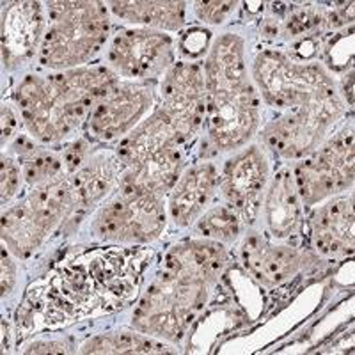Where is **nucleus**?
<instances>
[{
	"label": "nucleus",
	"mask_w": 355,
	"mask_h": 355,
	"mask_svg": "<svg viewBox=\"0 0 355 355\" xmlns=\"http://www.w3.org/2000/svg\"><path fill=\"white\" fill-rule=\"evenodd\" d=\"M43 25V12L37 2H15L6 9L2 21L6 68H17L36 53Z\"/></svg>",
	"instance_id": "2eb2a0df"
},
{
	"label": "nucleus",
	"mask_w": 355,
	"mask_h": 355,
	"mask_svg": "<svg viewBox=\"0 0 355 355\" xmlns=\"http://www.w3.org/2000/svg\"><path fill=\"white\" fill-rule=\"evenodd\" d=\"M110 68L128 78H151L173 61V40L155 31H123L107 53Z\"/></svg>",
	"instance_id": "9b49d317"
},
{
	"label": "nucleus",
	"mask_w": 355,
	"mask_h": 355,
	"mask_svg": "<svg viewBox=\"0 0 355 355\" xmlns=\"http://www.w3.org/2000/svg\"><path fill=\"white\" fill-rule=\"evenodd\" d=\"M266 174L268 167L261 151L249 148L227 162L218 180L231 210L247 224H252L258 217Z\"/></svg>",
	"instance_id": "4468645a"
},
{
	"label": "nucleus",
	"mask_w": 355,
	"mask_h": 355,
	"mask_svg": "<svg viewBox=\"0 0 355 355\" xmlns=\"http://www.w3.org/2000/svg\"><path fill=\"white\" fill-rule=\"evenodd\" d=\"M234 9V2H198L196 12L202 21L208 24H220Z\"/></svg>",
	"instance_id": "c756f323"
},
{
	"label": "nucleus",
	"mask_w": 355,
	"mask_h": 355,
	"mask_svg": "<svg viewBox=\"0 0 355 355\" xmlns=\"http://www.w3.org/2000/svg\"><path fill=\"white\" fill-rule=\"evenodd\" d=\"M55 354V352H68V348H66V345L62 343H34L33 347L28 348L27 354Z\"/></svg>",
	"instance_id": "c9c22d12"
},
{
	"label": "nucleus",
	"mask_w": 355,
	"mask_h": 355,
	"mask_svg": "<svg viewBox=\"0 0 355 355\" xmlns=\"http://www.w3.org/2000/svg\"><path fill=\"white\" fill-rule=\"evenodd\" d=\"M15 151L20 158V164L24 166V176L27 183L46 182L61 173L62 162L55 155L37 148L28 139H18V142L15 144Z\"/></svg>",
	"instance_id": "a878e982"
},
{
	"label": "nucleus",
	"mask_w": 355,
	"mask_h": 355,
	"mask_svg": "<svg viewBox=\"0 0 355 355\" xmlns=\"http://www.w3.org/2000/svg\"><path fill=\"white\" fill-rule=\"evenodd\" d=\"M110 9L116 17L132 24L158 28H180L185 21L183 2H112Z\"/></svg>",
	"instance_id": "b1692460"
},
{
	"label": "nucleus",
	"mask_w": 355,
	"mask_h": 355,
	"mask_svg": "<svg viewBox=\"0 0 355 355\" xmlns=\"http://www.w3.org/2000/svg\"><path fill=\"white\" fill-rule=\"evenodd\" d=\"M208 40H210V33L205 28H190L189 33L183 34V40L180 43L182 52L187 55H201L205 49L208 46Z\"/></svg>",
	"instance_id": "2f4dec72"
},
{
	"label": "nucleus",
	"mask_w": 355,
	"mask_h": 355,
	"mask_svg": "<svg viewBox=\"0 0 355 355\" xmlns=\"http://www.w3.org/2000/svg\"><path fill=\"white\" fill-rule=\"evenodd\" d=\"M343 114V103L336 89L313 98L291 114L268 126L265 139L272 150L288 158L311 153L320 144L329 126Z\"/></svg>",
	"instance_id": "6e6552de"
},
{
	"label": "nucleus",
	"mask_w": 355,
	"mask_h": 355,
	"mask_svg": "<svg viewBox=\"0 0 355 355\" xmlns=\"http://www.w3.org/2000/svg\"><path fill=\"white\" fill-rule=\"evenodd\" d=\"M182 162V146H174V148H167L144 158L135 166L126 167L121 182L123 192L153 196L166 194L178 182L183 166Z\"/></svg>",
	"instance_id": "a211bd4d"
},
{
	"label": "nucleus",
	"mask_w": 355,
	"mask_h": 355,
	"mask_svg": "<svg viewBox=\"0 0 355 355\" xmlns=\"http://www.w3.org/2000/svg\"><path fill=\"white\" fill-rule=\"evenodd\" d=\"M185 139L180 135L176 126L171 123L169 117L160 109L144 123L137 126L130 133L128 137L119 144L117 153L126 167L135 166L144 158L158 153L167 148L182 146Z\"/></svg>",
	"instance_id": "aec40b11"
},
{
	"label": "nucleus",
	"mask_w": 355,
	"mask_h": 355,
	"mask_svg": "<svg viewBox=\"0 0 355 355\" xmlns=\"http://www.w3.org/2000/svg\"><path fill=\"white\" fill-rule=\"evenodd\" d=\"M242 41L227 34L214 44L206 62V112L210 141L218 150H236L258 126L254 87L247 80Z\"/></svg>",
	"instance_id": "7ed1b4c3"
},
{
	"label": "nucleus",
	"mask_w": 355,
	"mask_h": 355,
	"mask_svg": "<svg viewBox=\"0 0 355 355\" xmlns=\"http://www.w3.org/2000/svg\"><path fill=\"white\" fill-rule=\"evenodd\" d=\"M254 75L266 100L281 109H297L334 89L323 68L316 64H297L274 52H265L258 57Z\"/></svg>",
	"instance_id": "0eeeda50"
},
{
	"label": "nucleus",
	"mask_w": 355,
	"mask_h": 355,
	"mask_svg": "<svg viewBox=\"0 0 355 355\" xmlns=\"http://www.w3.org/2000/svg\"><path fill=\"white\" fill-rule=\"evenodd\" d=\"M354 80H352V73L350 77H348V82H345V93H347V98H348V103H354Z\"/></svg>",
	"instance_id": "e433bc0d"
},
{
	"label": "nucleus",
	"mask_w": 355,
	"mask_h": 355,
	"mask_svg": "<svg viewBox=\"0 0 355 355\" xmlns=\"http://www.w3.org/2000/svg\"><path fill=\"white\" fill-rule=\"evenodd\" d=\"M226 261V250L215 242H187L176 245L166 258V270L214 281Z\"/></svg>",
	"instance_id": "4be33fe9"
},
{
	"label": "nucleus",
	"mask_w": 355,
	"mask_h": 355,
	"mask_svg": "<svg viewBox=\"0 0 355 355\" xmlns=\"http://www.w3.org/2000/svg\"><path fill=\"white\" fill-rule=\"evenodd\" d=\"M50 27L41 43V62L71 68L89 61L109 34L105 6L100 2H52Z\"/></svg>",
	"instance_id": "20e7f679"
},
{
	"label": "nucleus",
	"mask_w": 355,
	"mask_h": 355,
	"mask_svg": "<svg viewBox=\"0 0 355 355\" xmlns=\"http://www.w3.org/2000/svg\"><path fill=\"white\" fill-rule=\"evenodd\" d=\"M17 130V119H15V114H12L11 107L4 105L2 107V135L6 139H9L12 135V132Z\"/></svg>",
	"instance_id": "f704fd0d"
},
{
	"label": "nucleus",
	"mask_w": 355,
	"mask_h": 355,
	"mask_svg": "<svg viewBox=\"0 0 355 355\" xmlns=\"http://www.w3.org/2000/svg\"><path fill=\"white\" fill-rule=\"evenodd\" d=\"M198 230L206 239H217L230 242V240L236 239V234H239V215L234 214L231 208L218 206V208H214L206 215H202L201 220L198 222Z\"/></svg>",
	"instance_id": "bb28decb"
},
{
	"label": "nucleus",
	"mask_w": 355,
	"mask_h": 355,
	"mask_svg": "<svg viewBox=\"0 0 355 355\" xmlns=\"http://www.w3.org/2000/svg\"><path fill=\"white\" fill-rule=\"evenodd\" d=\"M146 258V250L110 247L62 261L49 275L44 290H31L18 311V332L36 313L46 325H61L96 309L123 307L137 295Z\"/></svg>",
	"instance_id": "f257e3e1"
},
{
	"label": "nucleus",
	"mask_w": 355,
	"mask_h": 355,
	"mask_svg": "<svg viewBox=\"0 0 355 355\" xmlns=\"http://www.w3.org/2000/svg\"><path fill=\"white\" fill-rule=\"evenodd\" d=\"M85 151H87V144L84 141H78L71 144L66 150L64 155V167L68 171H77L82 166V162L85 158Z\"/></svg>",
	"instance_id": "473e14b6"
},
{
	"label": "nucleus",
	"mask_w": 355,
	"mask_h": 355,
	"mask_svg": "<svg viewBox=\"0 0 355 355\" xmlns=\"http://www.w3.org/2000/svg\"><path fill=\"white\" fill-rule=\"evenodd\" d=\"M20 187V169L12 158L2 157V202H8L18 192Z\"/></svg>",
	"instance_id": "7c9ffc66"
},
{
	"label": "nucleus",
	"mask_w": 355,
	"mask_h": 355,
	"mask_svg": "<svg viewBox=\"0 0 355 355\" xmlns=\"http://www.w3.org/2000/svg\"><path fill=\"white\" fill-rule=\"evenodd\" d=\"M354 55V37L350 34H343L341 37L334 40V43L327 49V62L332 68L339 69L352 62Z\"/></svg>",
	"instance_id": "c85d7f7f"
},
{
	"label": "nucleus",
	"mask_w": 355,
	"mask_h": 355,
	"mask_svg": "<svg viewBox=\"0 0 355 355\" xmlns=\"http://www.w3.org/2000/svg\"><path fill=\"white\" fill-rule=\"evenodd\" d=\"M313 239L323 256H345L354 250V196L332 199L313 217Z\"/></svg>",
	"instance_id": "dca6fc26"
},
{
	"label": "nucleus",
	"mask_w": 355,
	"mask_h": 355,
	"mask_svg": "<svg viewBox=\"0 0 355 355\" xmlns=\"http://www.w3.org/2000/svg\"><path fill=\"white\" fill-rule=\"evenodd\" d=\"M243 263L249 272L266 286H275L295 275L306 263V254L284 245H272L259 236L245 240Z\"/></svg>",
	"instance_id": "f3484780"
},
{
	"label": "nucleus",
	"mask_w": 355,
	"mask_h": 355,
	"mask_svg": "<svg viewBox=\"0 0 355 355\" xmlns=\"http://www.w3.org/2000/svg\"><path fill=\"white\" fill-rule=\"evenodd\" d=\"M116 84V75L107 68L71 69L46 80L27 77L15 98L28 132L41 142H55L77 128Z\"/></svg>",
	"instance_id": "f03ea898"
},
{
	"label": "nucleus",
	"mask_w": 355,
	"mask_h": 355,
	"mask_svg": "<svg viewBox=\"0 0 355 355\" xmlns=\"http://www.w3.org/2000/svg\"><path fill=\"white\" fill-rule=\"evenodd\" d=\"M210 281L164 270L139 304L133 325L146 334L182 339L208 297Z\"/></svg>",
	"instance_id": "39448f33"
},
{
	"label": "nucleus",
	"mask_w": 355,
	"mask_h": 355,
	"mask_svg": "<svg viewBox=\"0 0 355 355\" xmlns=\"http://www.w3.org/2000/svg\"><path fill=\"white\" fill-rule=\"evenodd\" d=\"M323 24V11L315 8H304L297 11L290 20L286 21V34L290 36H300V34L311 33L313 28Z\"/></svg>",
	"instance_id": "cd10ccee"
},
{
	"label": "nucleus",
	"mask_w": 355,
	"mask_h": 355,
	"mask_svg": "<svg viewBox=\"0 0 355 355\" xmlns=\"http://www.w3.org/2000/svg\"><path fill=\"white\" fill-rule=\"evenodd\" d=\"M73 208L69 182L41 183L27 198L2 215V239L17 256L31 254Z\"/></svg>",
	"instance_id": "423d86ee"
},
{
	"label": "nucleus",
	"mask_w": 355,
	"mask_h": 355,
	"mask_svg": "<svg viewBox=\"0 0 355 355\" xmlns=\"http://www.w3.org/2000/svg\"><path fill=\"white\" fill-rule=\"evenodd\" d=\"M82 352L84 354H169L174 350L167 345L158 343L141 334L119 332V334L91 339L89 343L84 345Z\"/></svg>",
	"instance_id": "393cba45"
},
{
	"label": "nucleus",
	"mask_w": 355,
	"mask_h": 355,
	"mask_svg": "<svg viewBox=\"0 0 355 355\" xmlns=\"http://www.w3.org/2000/svg\"><path fill=\"white\" fill-rule=\"evenodd\" d=\"M114 180H116V169L109 158H96L77 169L69 182L73 196L71 214L75 215L71 220H77L89 206L103 198L112 187Z\"/></svg>",
	"instance_id": "5701e85b"
},
{
	"label": "nucleus",
	"mask_w": 355,
	"mask_h": 355,
	"mask_svg": "<svg viewBox=\"0 0 355 355\" xmlns=\"http://www.w3.org/2000/svg\"><path fill=\"white\" fill-rule=\"evenodd\" d=\"M15 279H17V270H15V263L9 258L8 249H2V293L8 295L15 286Z\"/></svg>",
	"instance_id": "72a5a7b5"
},
{
	"label": "nucleus",
	"mask_w": 355,
	"mask_h": 355,
	"mask_svg": "<svg viewBox=\"0 0 355 355\" xmlns=\"http://www.w3.org/2000/svg\"><path fill=\"white\" fill-rule=\"evenodd\" d=\"M153 103L148 85L116 84L94 103L87 116L89 132L94 139L112 141L137 125Z\"/></svg>",
	"instance_id": "f8f14e48"
},
{
	"label": "nucleus",
	"mask_w": 355,
	"mask_h": 355,
	"mask_svg": "<svg viewBox=\"0 0 355 355\" xmlns=\"http://www.w3.org/2000/svg\"><path fill=\"white\" fill-rule=\"evenodd\" d=\"M265 218L272 234L288 239L297 231L302 220L300 198L295 189L293 174L283 169L275 174L265 202Z\"/></svg>",
	"instance_id": "412c9836"
},
{
	"label": "nucleus",
	"mask_w": 355,
	"mask_h": 355,
	"mask_svg": "<svg viewBox=\"0 0 355 355\" xmlns=\"http://www.w3.org/2000/svg\"><path fill=\"white\" fill-rule=\"evenodd\" d=\"M295 189L304 205H316L322 199L341 190L354 182V128L352 125L338 137L323 146L309 160L295 169Z\"/></svg>",
	"instance_id": "1a4fd4ad"
},
{
	"label": "nucleus",
	"mask_w": 355,
	"mask_h": 355,
	"mask_svg": "<svg viewBox=\"0 0 355 355\" xmlns=\"http://www.w3.org/2000/svg\"><path fill=\"white\" fill-rule=\"evenodd\" d=\"M218 185V174L211 164L190 167L182 176L171 198V215L180 226H189L201 215Z\"/></svg>",
	"instance_id": "6ab92c4d"
},
{
	"label": "nucleus",
	"mask_w": 355,
	"mask_h": 355,
	"mask_svg": "<svg viewBox=\"0 0 355 355\" xmlns=\"http://www.w3.org/2000/svg\"><path fill=\"white\" fill-rule=\"evenodd\" d=\"M166 227L160 196L121 192L98 214L94 233L117 242H151Z\"/></svg>",
	"instance_id": "9d476101"
},
{
	"label": "nucleus",
	"mask_w": 355,
	"mask_h": 355,
	"mask_svg": "<svg viewBox=\"0 0 355 355\" xmlns=\"http://www.w3.org/2000/svg\"><path fill=\"white\" fill-rule=\"evenodd\" d=\"M206 109L205 75L198 64H176L162 84L160 110L171 119L183 139L198 132Z\"/></svg>",
	"instance_id": "ddd939ff"
}]
</instances>
